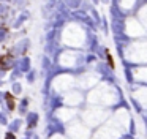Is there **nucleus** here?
Listing matches in <instances>:
<instances>
[{
	"mask_svg": "<svg viewBox=\"0 0 147 139\" xmlns=\"http://www.w3.org/2000/svg\"><path fill=\"white\" fill-rule=\"evenodd\" d=\"M5 35H7V30H2V32H0V40H3L2 36H5Z\"/></svg>",
	"mask_w": 147,
	"mask_h": 139,
	"instance_id": "f257e3e1",
	"label": "nucleus"
},
{
	"mask_svg": "<svg viewBox=\"0 0 147 139\" xmlns=\"http://www.w3.org/2000/svg\"><path fill=\"white\" fill-rule=\"evenodd\" d=\"M7 139H14V136H11V134H8V136H7Z\"/></svg>",
	"mask_w": 147,
	"mask_h": 139,
	"instance_id": "f03ea898",
	"label": "nucleus"
}]
</instances>
